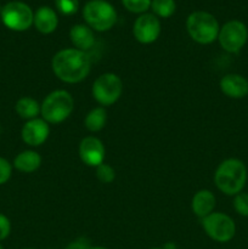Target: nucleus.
<instances>
[{"mask_svg":"<svg viewBox=\"0 0 248 249\" xmlns=\"http://www.w3.org/2000/svg\"><path fill=\"white\" fill-rule=\"evenodd\" d=\"M51 67L58 79L74 84L88 77L91 68V61L85 51L78 49H65L53 56Z\"/></svg>","mask_w":248,"mask_h":249,"instance_id":"nucleus-1","label":"nucleus"},{"mask_svg":"<svg viewBox=\"0 0 248 249\" xmlns=\"http://www.w3.org/2000/svg\"><path fill=\"white\" fill-rule=\"evenodd\" d=\"M216 187L228 196H236L242 191L247 181V168L236 158H229L219 164L214 175Z\"/></svg>","mask_w":248,"mask_h":249,"instance_id":"nucleus-2","label":"nucleus"},{"mask_svg":"<svg viewBox=\"0 0 248 249\" xmlns=\"http://www.w3.org/2000/svg\"><path fill=\"white\" fill-rule=\"evenodd\" d=\"M74 108V100L66 90H56L44 99L40 113L46 123L58 124L67 119Z\"/></svg>","mask_w":248,"mask_h":249,"instance_id":"nucleus-3","label":"nucleus"},{"mask_svg":"<svg viewBox=\"0 0 248 249\" xmlns=\"http://www.w3.org/2000/svg\"><path fill=\"white\" fill-rule=\"evenodd\" d=\"M186 28L190 36L199 44H209L219 36V23L213 15L196 11L187 17Z\"/></svg>","mask_w":248,"mask_h":249,"instance_id":"nucleus-4","label":"nucleus"},{"mask_svg":"<svg viewBox=\"0 0 248 249\" xmlns=\"http://www.w3.org/2000/svg\"><path fill=\"white\" fill-rule=\"evenodd\" d=\"M83 17L92 29L105 32L111 29L117 21L116 10L105 0H92L84 6Z\"/></svg>","mask_w":248,"mask_h":249,"instance_id":"nucleus-5","label":"nucleus"},{"mask_svg":"<svg viewBox=\"0 0 248 249\" xmlns=\"http://www.w3.org/2000/svg\"><path fill=\"white\" fill-rule=\"evenodd\" d=\"M123 92V82L114 73L101 74L92 84V96L102 106H111Z\"/></svg>","mask_w":248,"mask_h":249,"instance_id":"nucleus-6","label":"nucleus"},{"mask_svg":"<svg viewBox=\"0 0 248 249\" xmlns=\"http://www.w3.org/2000/svg\"><path fill=\"white\" fill-rule=\"evenodd\" d=\"M1 21L12 31L22 32L32 26L34 19L33 11L27 4L21 1L7 2L1 10Z\"/></svg>","mask_w":248,"mask_h":249,"instance_id":"nucleus-7","label":"nucleus"},{"mask_svg":"<svg viewBox=\"0 0 248 249\" xmlns=\"http://www.w3.org/2000/svg\"><path fill=\"white\" fill-rule=\"evenodd\" d=\"M204 231L216 242H229L236 233V225L232 219L224 213H211L202 219Z\"/></svg>","mask_w":248,"mask_h":249,"instance_id":"nucleus-8","label":"nucleus"},{"mask_svg":"<svg viewBox=\"0 0 248 249\" xmlns=\"http://www.w3.org/2000/svg\"><path fill=\"white\" fill-rule=\"evenodd\" d=\"M219 43L221 48L231 53H238L245 46L248 39V31L245 23L233 19L224 24L219 31Z\"/></svg>","mask_w":248,"mask_h":249,"instance_id":"nucleus-9","label":"nucleus"},{"mask_svg":"<svg viewBox=\"0 0 248 249\" xmlns=\"http://www.w3.org/2000/svg\"><path fill=\"white\" fill-rule=\"evenodd\" d=\"M134 36L141 44H151L160 34V23L155 15L145 14L138 17L133 28Z\"/></svg>","mask_w":248,"mask_h":249,"instance_id":"nucleus-10","label":"nucleus"},{"mask_svg":"<svg viewBox=\"0 0 248 249\" xmlns=\"http://www.w3.org/2000/svg\"><path fill=\"white\" fill-rule=\"evenodd\" d=\"M79 156L83 163L89 167H97L105 160L104 143L95 136H88L80 141Z\"/></svg>","mask_w":248,"mask_h":249,"instance_id":"nucleus-11","label":"nucleus"},{"mask_svg":"<svg viewBox=\"0 0 248 249\" xmlns=\"http://www.w3.org/2000/svg\"><path fill=\"white\" fill-rule=\"evenodd\" d=\"M50 129L44 119L34 118L27 122L22 128V140L29 146H40L48 139Z\"/></svg>","mask_w":248,"mask_h":249,"instance_id":"nucleus-12","label":"nucleus"},{"mask_svg":"<svg viewBox=\"0 0 248 249\" xmlns=\"http://www.w3.org/2000/svg\"><path fill=\"white\" fill-rule=\"evenodd\" d=\"M220 89L231 99H243L248 95V80L240 74H226L221 78Z\"/></svg>","mask_w":248,"mask_h":249,"instance_id":"nucleus-13","label":"nucleus"},{"mask_svg":"<svg viewBox=\"0 0 248 249\" xmlns=\"http://www.w3.org/2000/svg\"><path fill=\"white\" fill-rule=\"evenodd\" d=\"M33 23L35 28L43 34H50L56 29L58 23V18L56 12L48 6H43L38 9L34 15Z\"/></svg>","mask_w":248,"mask_h":249,"instance_id":"nucleus-14","label":"nucleus"},{"mask_svg":"<svg viewBox=\"0 0 248 249\" xmlns=\"http://www.w3.org/2000/svg\"><path fill=\"white\" fill-rule=\"evenodd\" d=\"M215 207V197L208 190H201L192 198V211L198 218H206Z\"/></svg>","mask_w":248,"mask_h":249,"instance_id":"nucleus-15","label":"nucleus"},{"mask_svg":"<svg viewBox=\"0 0 248 249\" xmlns=\"http://www.w3.org/2000/svg\"><path fill=\"white\" fill-rule=\"evenodd\" d=\"M70 38L78 50H89L94 46L95 36L91 29L84 24H75L70 32Z\"/></svg>","mask_w":248,"mask_h":249,"instance_id":"nucleus-16","label":"nucleus"},{"mask_svg":"<svg viewBox=\"0 0 248 249\" xmlns=\"http://www.w3.org/2000/svg\"><path fill=\"white\" fill-rule=\"evenodd\" d=\"M41 157L34 151H23L15 158L14 165L22 173H33L40 167Z\"/></svg>","mask_w":248,"mask_h":249,"instance_id":"nucleus-17","label":"nucleus"},{"mask_svg":"<svg viewBox=\"0 0 248 249\" xmlns=\"http://www.w3.org/2000/svg\"><path fill=\"white\" fill-rule=\"evenodd\" d=\"M107 121V112L104 107H96V108L91 109L89 113L87 114L84 119V125L91 133H96L104 129L106 125Z\"/></svg>","mask_w":248,"mask_h":249,"instance_id":"nucleus-18","label":"nucleus"},{"mask_svg":"<svg viewBox=\"0 0 248 249\" xmlns=\"http://www.w3.org/2000/svg\"><path fill=\"white\" fill-rule=\"evenodd\" d=\"M16 112L21 118L31 121L36 118L40 112V105L32 97H21L16 104Z\"/></svg>","mask_w":248,"mask_h":249,"instance_id":"nucleus-19","label":"nucleus"},{"mask_svg":"<svg viewBox=\"0 0 248 249\" xmlns=\"http://www.w3.org/2000/svg\"><path fill=\"white\" fill-rule=\"evenodd\" d=\"M151 7L159 17H170L175 11L174 0H152Z\"/></svg>","mask_w":248,"mask_h":249,"instance_id":"nucleus-20","label":"nucleus"},{"mask_svg":"<svg viewBox=\"0 0 248 249\" xmlns=\"http://www.w3.org/2000/svg\"><path fill=\"white\" fill-rule=\"evenodd\" d=\"M96 177L104 184H109L116 178V173H114V169L111 165L101 163V164L96 167Z\"/></svg>","mask_w":248,"mask_h":249,"instance_id":"nucleus-21","label":"nucleus"},{"mask_svg":"<svg viewBox=\"0 0 248 249\" xmlns=\"http://www.w3.org/2000/svg\"><path fill=\"white\" fill-rule=\"evenodd\" d=\"M151 1L152 0H122L124 6L129 11L135 12V14H141V12L146 11L151 6Z\"/></svg>","mask_w":248,"mask_h":249,"instance_id":"nucleus-22","label":"nucleus"},{"mask_svg":"<svg viewBox=\"0 0 248 249\" xmlns=\"http://www.w3.org/2000/svg\"><path fill=\"white\" fill-rule=\"evenodd\" d=\"M233 208L240 215L248 216V194L240 192L233 199Z\"/></svg>","mask_w":248,"mask_h":249,"instance_id":"nucleus-23","label":"nucleus"},{"mask_svg":"<svg viewBox=\"0 0 248 249\" xmlns=\"http://www.w3.org/2000/svg\"><path fill=\"white\" fill-rule=\"evenodd\" d=\"M55 4L62 15H73L78 10V0H55Z\"/></svg>","mask_w":248,"mask_h":249,"instance_id":"nucleus-24","label":"nucleus"},{"mask_svg":"<svg viewBox=\"0 0 248 249\" xmlns=\"http://www.w3.org/2000/svg\"><path fill=\"white\" fill-rule=\"evenodd\" d=\"M12 173V167L5 158L0 157V185L5 184L10 179Z\"/></svg>","mask_w":248,"mask_h":249,"instance_id":"nucleus-25","label":"nucleus"},{"mask_svg":"<svg viewBox=\"0 0 248 249\" xmlns=\"http://www.w3.org/2000/svg\"><path fill=\"white\" fill-rule=\"evenodd\" d=\"M11 231V224L5 215L0 214V241L5 240L10 235Z\"/></svg>","mask_w":248,"mask_h":249,"instance_id":"nucleus-26","label":"nucleus"},{"mask_svg":"<svg viewBox=\"0 0 248 249\" xmlns=\"http://www.w3.org/2000/svg\"><path fill=\"white\" fill-rule=\"evenodd\" d=\"M90 242L87 238H78V240L73 241L71 245L66 249H90Z\"/></svg>","mask_w":248,"mask_h":249,"instance_id":"nucleus-27","label":"nucleus"},{"mask_svg":"<svg viewBox=\"0 0 248 249\" xmlns=\"http://www.w3.org/2000/svg\"><path fill=\"white\" fill-rule=\"evenodd\" d=\"M163 249H175V246L172 245V243H167V245H165V247Z\"/></svg>","mask_w":248,"mask_h":249,"instance_id":"nucleus-28","label":"nucleus"},{"mask_svg":"<svg viewBox=\"0 0 248 249\" xmlns=\"http://www.w3.org/2000/svg\"><path fill=\"white\" fill-rule=\"evenodd\" d=\"M90 249H107V248H104V247H91Z\"/></svg>","mask_w":248,"mask_h":249,"instance_id":"nucleus-29","label":"nucleus"},{"mask_svg":"<svg viewBox=\"0 0 248 249\" xmlns=\"http://www.w3.org/2000/svg\"><path fill=\"white\" fill-rule=\"evenodd\" d=\"M1 10H2V7H1V6H0V14H1Z\"/></svg>","mask_w":248,"mask_h":249,"instance_id":"nucleus-30","label":"nucleus"},{"mask_svg":"<svg viewBox=\"0 0 248 249\" xmlns=\"http://www.w3.org/2000/svg\"><path fill=\"white\" fill-rule=\"evenodd\" d=\"M0 249H4V248H2V246H1V245H0Z\"/></svg>","mask_w":248,"mask_h":249,"instance_id":"nucleus-31","label":"nucleus"},{"mask_svg":"<svg viewBox=\"0 0 248 249\" xmlns=\"http://www.w3.org/2000/svg\"><path fill=\"white\" fill-rule=\"evenodd\" d=\"M153 249H163V248H153Z\"/></svg>","mask_w":248,"mask_h":249,"instance_id":"nucleus-32","label":"nucleus"}]
</instances>
